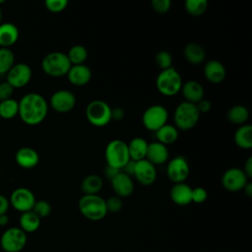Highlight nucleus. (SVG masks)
Listing matches in <instances>:
<instances>
[{
    "mask_svg": "<svg viewBox=\"0 0 252 252\" xmlns=\"http://www.w3.org/2000/svg\"><path fill=\"white\" fill-rule=\"evenodd\" d=\"M48 112V104L45 98L37 93L26 94L19 101L20 118L29 125H36L42 122Z\"/></svg>",
    "mask_w": 252,
    "mask_h": 252,
    "instance_id": "obj_1",
    "label": "nucleus"
},
{
    "mask_svg": "<svg viewBox=\"0 0 252 252\" xmlns=\"http://www.w3.org/2000/svg\"><path fill=\"white\" fill-rule=\"evenodd\" d=\"M80 213L90 220H100L106 214L105 200L98 195H84L78 203Z\"/></svg>",
    "mask_w": 252,
    "mask_h": 252,
    "instance_id": "obj_2",
    "label": "nucleus"
},
{
    "mask_svg": "<svg viewBox=\"0 0 252 252\" xmlns=\"http://www.w3.org/2000/svg\"><path fill=\"white\" fill-rule=\"evenodd\" d=\"M182 84L181 75L174 67L161 70L156 78V87L158 91L165 96H172L178 94Z\"/></svg>",
    "mask_w": 252,
    "mask_h": 252,
    "instance_id": "obj_3",
    "label": "nucleus"
},
{
    "mask_svg": "<svg viewBox=\"0 0 252 252\" xmlns=\"http://www.w3.org/2000/svg\"><path fill=\"white\" fill-rule=\"evenodd\" d=\"M72 66L66 53L52 51L44 55L41 60L42 71L51 77H61L68 73Z\"/></svg>",
    "mask_w": 252,
    "mask_h": 252,
    "instance_id": "obj_4",
    "label": "nucleus"
},
{
    "mask_svg": "<svg viewBox=\"0 0 252 252\" xmlns=\"http://www.w3.org/2000/svg\"><path fill=\"white\" fill-rule=\"evenodd\" d=\"M200 119V112L195 103L186 100L180 102L174 110V126L181 130H190L195 127Z\"/></svg>",
    "mask_w": 252,
    "mask_h": 252,
    "instance_id": "obj_5",
    "label": "nucleus"
},
{
    "mask_svg": "<svg viewBox=\"0 0 252 252\" xmlns=\"http://www.w3.org/2000/svg\"><path fill=\"white\" fill-rule=\"evenodd\" d=\"M104 156L107 165L119 170L130 160L127 143L120 139H114L108 142L105 147Z\"/></svg>",
    "mask_w": 252,
    "mask_h": 252,
    "instance_id": "obj_6",
    "label": "nucleus"
},
{
    "mask_svg": "<svg viewBox=\"0 0 252 252\" xmlns=\"http://www.w3.org/2000/svg\"><path fill=\"white\" fill-rule=\"evenodd\" d=\"M86 117L92 125L103 127L111 121V107L104 100L94 99L86 107Z\"/></svg>",
    "mask_w": 252,
    "mask_h": 252,
    "instance_id": "obj_7",
    "label": "nucleus"
},
{
    "mask_svg": "<svg viewBox=\"0 0 252 252\" xmlns=\"http://www.w3.org/2000/svg\"><path fill=\"white\" fill-rule=\"evenodd\" d=\"M168 119V111L161 104H153L147 107L142 114L143 125L150 131H157L166 124Z\"/></svg>",
    "mask_w": 252,
    "mask_h": 252,
    "instance_id": "obj_8",
    "label": "nucleus"
},
{
    "mask_svg": "<svg viewBox=\"0 0 252 252\" xmlns=\"http://www.w3.org/2000/svg\"><path fill=\"white\" fill-rule=\"evenodd\" d=\"M27 233L20 227L6 229L0 238V245L4 252H20L27 244Z\"/></svg>",
    "mask_w": 252,
    "mask_h": 252,
    "instance_id": "obj_9",
    "label": "nucleus"
},
{
    "mask_svg": "<svg viewBox=\"0 0 252 252\" xmlns=\"http://www.w3.org/2000/svg\"><path fill=\"white\" fill-rule=\"evenodd\" d=\"M190 173L187 159L183 156H176L171 158L166 165V174L170 181L174 183L184 182Z\"/></svg>",
    "mask_w": 252,
    "mask_h": 252,
    "instance_id": "obj_10",
    "label": "nucleus"
},
{
    "mask_svg": "<svg viewBox=\"0 0 252 252\" xmlns=\"http://www.w3.org/2000/svg\"><path fill=\"white\" fill-rule=\"evenodd\" d=\"M248 177L241 168L230 167L226 169L221 175V185L229 192H237L243 189L248 182Z\"/></svg>",
    "mask_w": 252,
    "mask_h": 252,
    "instance_id": "obj_11",
    "label": "nucleus"
},
{
    "mask_svg": "<svg viewBox=\"0 0 252 252\" xmlns=\"http://www.w3.org/2000/svg\"><path fill=\"white\" fill-rule=\"evenodd\" d=\"M7 82L14 88H23L29 84L32 79V68L26 63H15L6 74Z\"/></svg>",
    "mask_w": 252,
    "mask_h": 252,
    "instance_id": "obj_12",
    "label": "nucleus"
},
{
    "mask_svg": "<svg viewBox=\"0 0 252 252\" xmlns=\"http://www.w3.org/2000/svg\"><path fill=\"white\" fill-rule=\"evenodd\" d=\"M35 201L34 194L26 187H19L15 189L12 192L9 200L13 208L21 213L32 211Z\"/></svg>",
    "mask_w": 252,
    "mask_h": 252,
    "instance_id": "obj_13",
    "label": "nucleus"
},
{
    "mask_svg": "<svg viewBox=\"0 0 252 252\" xmlns=\"http://www.w3.org/2000/svg\"><path fill=\"white\" fill-rule=\"evenodd\" d=\"M51 107L59 113L70 112L76 104V96L69 90H58L50 96Z\"/></svg>",
    "mask_w": 252,
    "mask_h": 252,
    "instance_id": "obj_14",
    "label": "nucleus"
},
{
    "mask_svg": "<svg viewBox=\"0 0 252 252\" xmlns=\"http://www.w3.org/2000/svg\"><path fill=\"white\" fill-rule=\"evenodd\" d=\"M157 168L152 162L144 158L139 161H135L134 177L136 180L145 186L152 185L157 179Z\"/></svg>",
    "mask_w": 252,
    "mask_h": 252,
    "instance_id": "obj_15",
    "label": "nucleus"
},
{
    "mask_svg": "<svg viewBox=\"0 0 252 252\" xmlns=\"http://www.w3.org/2000/svg\"><path fill=\"white\" fill-rule=\"evenodd\" d=\"M110 182L114 193L119 198L128 197L134 191V182L132 180V177L122 171H119L110 180Z\"/></svg>",
    "mask_w": 252,
    "mask_h": 252,
    "instance_id": "obj_16",
    "label": "nucleus"
},
{
    "mask_svg": "<svg viewBox=\"0 0 252 252\" xmlns=\"http://www.w3.org/2000/svg\"><path fill=\"white\" fill-rule=\"evenodd\" d=\"M171 201L178 206H187L192 203V188L185 182L174 183L169 191Z\"/></svg>",
    "mask_w": 252,
    "mask_h": 252,
    "instance_id": "obj_17",
    "label": "nucleus"
},
{
    "mask_svg": "<svg viewBox=\"0 0 252 252\" xmlns=\"http://www.w3.org/2000/svg\"><path fill=\"white\" fill-rule=\"evenodd\" d=\"M66 75L68 81L75 86H85L92 79V71L86 64L72 65Z\"/></svg>",
    "mask_w": 252,
    "mask_h": 252,
    "instance_id": "obj_18",
    "label": "nucleus"
},
{
    "mask_svg": "<svg viewBox=\"0 0 252 252\" xmlns=\"http://www.w3.org/2000/svg\"><path fill=\"white\" fill-rule=\"evenodd\" d=\"M169 158V153L167 147L159 142H152L149 143L147 149L146 159L152 162L154 165L162 164L167 161Z\"/></svg>",
    "mask_w": 252,
    "mask_h": 252,
    "instance_id": "obj_19",
    "label": "nucleus"
},
{
    "mask_svg": "<svg viewBox=\"0 0 252 252\" xmlns=\"http://www.w3.org/2000/svg\"><path fill=\"white\" fill-rule=\"evenodd\" d=\"M15 159L19 166L30 169L37 165L39 161V155L31 147H23L17 151Z\"/></svg>",
    "mask_w": 252,
    "mask_h": 252,
    "instance_id": "obj_20",
    "label": "nucleus"
},
{
    "mask_svg": "<svg viewBox=\"0 0 252 252\" xmlns=\"http://www.w3.org/2000/svg\"><path fill=\"white\" fill-rule=\"evenodd\" d=\"M204 75L209 82L218 84L224 80L226 75V70L220 61L212 59L205 63Z\"/></svg>",
    "mask_w": 252,
    "mask_h": 252,
    "instance_id": "obj_21",
    "label": "nucleus"
},
{
    "mask_svg": "<svg viewBox=\"0 0 252 252\" xmlns=\"http://www.w3.org/2000/svg\"><path fill=\"white\" fill-rule=\"evenodd\" d=\"M180 91L182 92L184 98L188 102L196 104L197 102H199L201 99L204 98V94H205L204 88L199 82L195 80H189L184 84H182Z\"/></svg>",
    "mask_w": 252,
    "mask_h": 252,
    "instance_id": "obj_22",
    "label": "nucleus"
},
{
    "mask_svg": "<svg viewBox=\"0 0 252 252\" xmlns=\"http://www.w3.org/2000/svg\"><path fill=\"white\" fill-rule=\"evenodd\" d=\"M19 34V29L13 23L0 24V46L9 48L18 40Z\"/></svg>",
    "mask_w": 252,
    "mask_h": 252,
    "instance_id": "obj_23",
    "label": "nucleus"
},
{
    "mask_svg": "<svg viewBox=\"0 0 252 252\" xmlns=\"http://www.w3.org/2000/svg\"><path fill=\"white\" fill-rule=\"evenodd\" d=\"M148 145H149V143L142 137L133 138L127 144L130 159H132L134 161H139L141 159L146 158Z\"/></svg>",
    "mask_w": 252,
    "mask_h": 252,
    "instance_id": "obj_24",
    "label": "nucleus"
},
{
    "mask_svg": "<svg viewBox=\"0 0 252 252\" xmlns=\"http://www.w3.org/2000/svg\"><path fill=\"white\" fill-rule=\"evenodd\" d=\"M183 54L185 59L193 65L201 64L206 58V51L204 47L197 42H189L185 45Z\"/></svg>",
    "mask_w": 252,
    "mask_h": 252,
    "instance_id": "obj_25",
    "label": "nucleus"
},
{
    "mask_svg": "<svg viewBox=\"0 0 252 252\" xmlns=\"http://www.w3.org/2000/svg\"><path fill=\"white\" fill-rule=\"evenodd\" d=\"M234 143L241 149L252 148V126L250 124L240 125L233 135Z\"/></svg>",
    "mask_w": 252,
    "mask_h": 252,
    "instance_id": "obj_26",
    "label": "nucleus"
},
{
    "mask_svg": "<svg viewBox=\"0 0 252 252\" xmlns=\"http://www.w3.org/2000/svg\"><path fill=\"white\" fill-rule=\"evenodd\" d=\"M103 186L102 179L97 174L87 175L81 183V189L84 195H97Z\"/></svg>",
    "mask_w": 252,
    "mask_h": 252,
    "instance_id": "obj_27",
    "label": "nucleus"
},
{
    "mask_svg": "<svg viewBox=\"0 0 252 252\" xmlns=\"http://www.w3.org/2000/svg\"><path fill=\"white\" fill-rule=\"evenodd\" d=\"M156 137L158 142L165 146L172 144L178 138V129L174 125L166 123L156 131Z\"/></svg>",
    "mask_w": 252,
    "mask_h": 252,
    "instance_id": "obj_28",
    "label": "nucleus"
},
{
    "mask_svg": "<svg viewBox=\"0 0 252 252\" xmlns=\"http://www.w3.org/2000/svg\"><path fill=\"white\" fill-rule=\"evenodd\" d=\"M19 222L20 228L26 233L34 232L40 225V219L32 211H29L22 213Z\"/></svg>",
    "mask_w": 252,
    "mask_h": 252,
    "instance_id": "obj_29",
    "label": "nucleus"
},
{
    "mask_svg": "<svg viewBox=\"0 0 252 252\" xmlns=\"http://www.w3.org/2000/svg\"><path fill=\"white\" fill-rule=\"evenodd\" d=\"M226 118L233 124L243 125L249 118V110L242 104L233 105L227 110Z\"/></svg>",
    "mask_w": 252,
    "mask_h": 252,
    "instance_id": "obj_30",
    "label": "nucleus"
},
{
    "mask_svg": "<svg viewBox=\"0 0 252 252\" xmlns=\"http://www.w3.org/2000/svg\"><path fill=\"white\" fill-rule=\"evenodd\" d=\"M19 112V101L15 98H8L0 101V116L4 119H12Z\"/></svg>",
    "mask_w": 252,
    "mask_h": 252,
    "instance_id": "obj_31",
    "label": "nucleus"
},
{
    "mask_svg": "<svg viewBox=\"0 0 252 252\" xmlns=\"http://www.w3.org/2000/svg\"><path fill=\"white\" fill-rule=\"evenodd\" d=\"M66 54L72 65L84 64V62L88 58V50L82 44L73 45Z\"/></svg>",
    "mask_w": 252,
    "mask_h": 252,
    "instance_id": "obj_32",
    "label": "nucleus"
},
{
    "mask_svg": "<svg viewBox=\"0 0 252 252\" xmlns=\"http://www.w3.org/2000/svg\"><path fill=\"white\" fill-rule=\"evenodd\" d=\"M15 64L14 52L7 47H0V75H5Z\"/></svg>",
    "mask_w": 252,
    "mask_h": 252,
    "instance_id": "obj_33",
    "label": "nucleus"
},
{
    "mask_svg": "<svg viewBox=\"0 0 252 252\" xmlns=\"http://www.w3.org/2000/svg\"><path fill=\"white\" fill-rule=\"evenodd\" d=\"M184 7L187 13L192 16L198 17L204 14L208 8L207 0H186L184 2Z\"/></svg>",
    "mask_w": 252,
    "mask_h": 252,
    "instance_id": "obj_34",
    "label": "nucleus"
},
{
    "mask_svg": "<svg viewBox=\"0 0 252 252\" xmlns=\"http://www.w3.org/2000/svg\"><path fill=\"white\" fill-rule=\"evenodd\" d=\"M155 62L156 64L161 69V70H164V69H168L171 66L172 64V56L171 54L166 51V50H160L158 51L156 56H155Z\"/></svg>",
    "mask_w": 252,
    "mask_h": 252,
    "instance_id": "obj_35",
    "label": "nucleus"
},
{
    "mask_svg": "<svg viewBox=\"0 0 252 252\" xmlns=\"http://www.w3.org/2000/svg\"><path fill=\"white\" fill-rule=\"evenodd\" d=\"M39 219L46 218L51 213V206L50 204L45 200H38L35 201L32 210Z\"/></svg>",
    "mask_w": 252,
    "mask_h": 252,
    "instance_id": "obj_36",
    "label": "nucleus"
},
{
    "mask_svg": "<svg viewBox=\"0 0 252 252\" xmlns=\"http://www.w3.org/2000/svg\"><path fill=\"white\" fill-rule=\"evenodd\" d=\"M105 205H106V210L107 213H112V214H116L118 212L121 211L122 207H123V203L121 198L115 196H111L108 199L105 200Z\"/></svg>",
    "mask_w": 252,
    "mask_h": 252,
    "instance_id": "obj_37",
    "label": "nucleus"
},
{
    "mask_svg": "<svg viewBox=\"0 0 252 252\" xmlns=\"http://www.w3.org/2000/svg\"><path fill=\"white\" fill-rule=\"evenodd\" d=\"M44 4L48 11L58 13L63 11L67 7L68 0H45Z\"/></svg>",
    "mask_w": 252,
    "mask_h": 252,
    "instance_id": "obj_38",
    "label": "nucleus"
},
{
    "mask_svg": "<svg viewBox=\"0 0 252 252\" xmlns=\"http://www.w3.org/2000/svg\"><path fill=\"white\" fill-rule=\"evenodd\" d=\"M208 198V193L207 190L203 187H195L192 188V202L197 203V204H201L203 202H205Z\"/></svg>",
    "mask_w": 252,
    "mask_h": 252,
    "instance_id": "obj_39",
    "label": "nucleus"
},
{
    "mask_svg": "<svg viewBox=\"0 0 252 252\" xmlns=\"http://www.w3.org/2000/svg\"><path fill=\"white\" fill-rule=\"evenodd\" d=\"M152 7L156 12L163 14L170 9L171 1L170 0H153Z\"/></svg>",
    "mask_w": 252,
    "mask_h": 252,
    "instance_id": "obj_40",
    "label": "nucleus"
},
{
    "mask_svg": "<svg viewBox=\"0 0 252 252\" xmlns=\"http://www.w3.org/2000/svg\"><path fill=\"white\" fill-rule=\"evenodd\" d=\"M14 92V88L6 81L0 83V101L11 98Z\"/></svg>",
    "mask_w": 252,
    "mask_h": 252,
    "instance_id": "obj_41",
    "label": "nucleus"
},
{
    "mask_svg": "<svg viewBox=\"0 0 252 252\" xmlns=\"http://www.w3.org/2000/svg\"><path fill=\"white\" fill-rule=\"evenodd\" d=\"M196 106H197V108H198L200 114H201V113H207V112H209V111L211 110V108H212V103H211V101H210L209 99L203 98V99H201L199 102L196 103Z\"/></svg>",
    "mask_w": 252,
    "mask_h": 252,
    "instance_id": "obj_42",
    "label": "nucleus"
},
{
    "mask_svg": "<svg viewBox=\"0 0 252 252\" xmlns=\"http://www.w3.org/2000/svg\"><path fill=\"white\" fill-rule=\"evenodd\" d=\"M125 116V110L122 107L116 106L111 108V120H122Z\"/></svg>",
    "mask_w": 252,
    "mask_h": 252,
    "instance_id": "obj_43",
    "label": "nucleus"
},
{
    "mask_svg": "<svg viewBox=\"0 0 252 252\" xmlns=\"http://www.w3.org/2000/svg\"><path fill=\"white\" fill-rule=\"evenodd\" d=\"M9 206H10L9 200L5 196L0 195V215L7 214Z\"/></svg>",
    "mask_w": 252,
    "mask_h": 252,
    "instance_id": "obj_44",
    "label": "nucleus"
},
{
    "mask_svg": "<svg viewBox=\"0 0 252 252\" xmlns=\"http://www.w3.org/2000/svg\"><path fill=\"white\" fill-rule=\"evenodd\" d=\"M134 169H135V161L132 160V159H130V160L125 164V166L121 169V171L132 177V176L134 175Z\"/></svg>",
    "mask_w": 252,
    "mask_h": 252,
    "instance_id": "obj_45",
    "label": "nucleus"
},
{
    "mask_svg": "<svg viewBox=\"0 0 252 252\" xmlns=\"http://www.w3.org/2000/svg\"><path fill=\"white\" fill-rule=\"evenodd\" d=\"M242 170L244 171L248 178L252 177V157L247 158V159L244 162V167Z\"/></svg>",
    "mask_w": 252,
    "mask_h": 252,
    "instance_id": "obj_46",
    "label": "nucleus"
},
{
    "mask_svg": "<svg viewBox=\"0 0 252 252\" xmlns=\"http://www.w3.org/2000/svg\"><path fill=\"white\" fill-rule=\"evenodd\" d=\"M119 171H121V170H119V169H117V168H114V167H112V166L107 165L106 168H105V175H106V177H107L108 179L111 180Z\"/></svg>",
    "mask_w": 252,
    "mask_h": 252,
    "instance_id": "obj_47",
    "label": "nucleus"
},
{
    "mask_svg": "<svg viewBox=\"0 0 252 252\" xmlns=\"http://www.w3.org/2000/svg\"><path fill=\"white\" fill-rule=\"evenodd\" d=\"M242 190H244V193H245V195H246L248 198H251V197H252V183H251L250 181H248V182L245 184V186L243 187Z\"/></svg>",
    "mask_w": 252,
    "mask_h": 252,
    "instance_id": "obj_48",
    "label": "nucleus"
},
{
    "mask_svg": "<svg viewBox=\"0 0 252 252\" xmlns=\"http://www.w3.org/2000/svg\"><path fill=\"white\" fill-rule=\"evenodd\" d=\"M9 223V217L7 214L0 215V226H6Z\"/></svg>",
    "mask_w": 252,
    "mask_h": 252,
    "instance_id": "obj_49",
    "label": "nucleus"
},
{
    "mask_svg": "<svg viewBox=\"0 0 252 252\" xmlns=\"http://www.w3.org/2000/svg\"><path fill=\"white\" fill-rule=\"evenodd\" d=\"M2 20H3V11H2L1 6H0V24H2Z\"/></svg>",
    "mask_w": 252,
    "mask_h": 252,
    "instance_id": "obj_50",
    "label": "nucleus"
},
{
    "mask_svg": "<svg viewBox=\"0 0 252 252\" xmlns=\"http://www.w3.org/2000/svg\"><path fill=\"white\" fill-rule=\"evenodd\" d=\"M4 2H5V0H0V5H1V4H3Z\"/></svg>",
    "mask_w": 252,
    "mask_h": 252,
    "instance_id": "obj_51",
    "label": "nucleus"
}]
</instances>
